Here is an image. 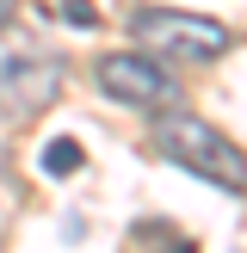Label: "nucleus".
<instances>
[{
	"label": "nucleus",
	"mask_w": 247,
	"mask_h": 253,
	"mask_svg": "<svg viewBox=\"0 0 247 253\" xmlns=\"http://www.w3.org/2000/svg\"><path fill=\"white\" fill-rule=\"evenodd\" d=\"M155 148L173 161V167L198 173L204 185H222V192H235V198L247 192V155L216 130V124H204V118L167 111V118L155 124Z\"/></svg>",
	"instance_id": "obj_1"
},
{
	"label": "nucleus",
	"mask_w": 247,
	"mask_h": 253,
	"mask_svg": "<svg viewBox=\"0 0 247 253\" xmlns=\"http://www.w3.org/2000/svg\"><path fill=\"white\" fill-rule=\"evenodd\" d=\"M130 25H136V37H142L148 49H161V56H173V62H216L222 49L235 43V37L222 31L216 19L173 12V6H142Z\"/></svg>",
	"instance_id": "obj_2"
},
{
	"label": "nucleus",
	"mask_w": 247,
	"mask_h": 253,
	"mask_svg": "<svg viewBox=\"0 0 247 253\" xmlns=\"http://www.w3.org/2000/svg\"><path fill=\"white\" fill-rule=\"evenodd\" d=\"M99 86H105V99H124V105H136V111H179V81H173V68H161L155 56H136V49L99 56Z\"/></svg>",
	"instance_id": "obj_3"
},
{
	"label": "nucleus",
	"mask_w": 247,
	"mask_h": 253,
	"mask_svg": "<svg viewBox=\"0 0 247 253\" xmlns=\"http://www.w3.org/2000/svg\"><path fill=\"white\" fill-rule=\"evenodd\" d=\"M56 93H62V62L56 56H43V49L0 56V111L6 118H37Z\"/></svg>",
	"instance_id": "obj_4"
},
{
	"label": "nucleus",
	"mask_w": 247,
	"mask_h": 253,
	"mask_svg": "<svg viewBox=\"0 0 247 253\" xmlns=\"http://www.w3.org/2000/svg\"><path fill=\"white\" fill-rule=\"evenodd\" d=\"M86 167V148L74 142V136H56V142H43V173L49 179H68V173Z\"/></svg>",
	"instance_id": "obj_5"
},
{
	"label": "nucleus",
	"mask_w": 247,
	"mask_h": 253,
	"mask_svg": "<svg viewBox=\"0 0 247 253\" xmlns=\"http://www.w3.org/2000/svg\"><path fill=\"white\" fill-rule=\"evenodd\" d=\"M62 19L68 25H99V12L86 6V0H62Z\"/></svg>",
	"instance_id": "obj_6"
},
{
	"label": "nucleus",
	"mask_w": 247,
	"mask_h": 253,
	"mask_svg": "<svg viewBox=\"0 0 247 253\" xmlns=\"http://www.w3.org/2000/svg\"><path fill=\"white\" fill-rule=\"evenodd\" d=\"M12 12H19V0H0V31L12 25Z\"/></svg>",
	"instance_id": "obj_7"
},
{
	"label": "nucleus",
	"mask_w": 247,
	"mask_h": 253,
	"mask_svg": "<svg viewBox=\"0 0 247 253\" xmlns=\"http://www.w3.org/2000/svg\"><path fill=\"white\" fill-rule=\"evenodd\" d=\"M167 253H198V247H192V241H173V247H167Z\"/></svg>",
	"instance_id": "obj_8"
}]
</instances>
